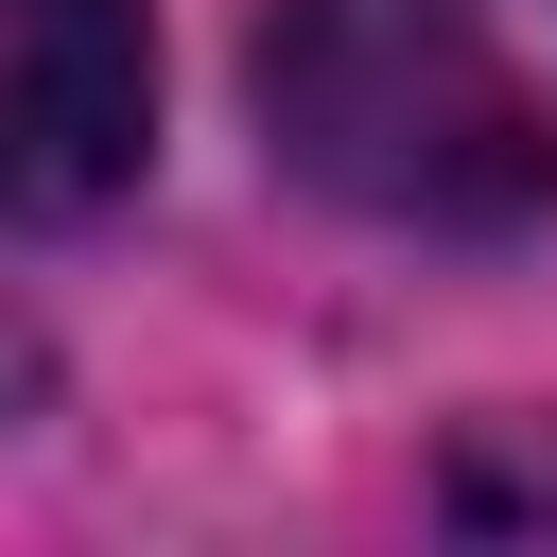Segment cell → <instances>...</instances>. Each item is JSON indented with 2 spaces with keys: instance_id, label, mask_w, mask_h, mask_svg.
I'll list each match as a JSON object with an SVG mask.
<instances>
[{
  "instance_id": "1",
  "label": "cell",
  "mask_w": 557,
  "mask_h": 557,
  "mask_svg": "<svg viewBox=\"0 0 557 557\" xmlns=\"http://www.w3.org/2000/svg\"><path fill=\"white\" fill-rule=\"evenodd\" d=\"M261 139L296 191L400 244H522L557 226V122L470 0H278L261 17Z\"/></svg>"
},
{
  "instance_id": "2",
  "label": "cell",
  "mask_w": 557,
  "mask_h": 557,
  "mask_svg": "<svg viewBox=\"0 0 557 557\" xmlns=\"http://www.w3.org/2000/svg\"><path fill=\"white\" fill-rule=\"evenodd\" d=\"M157 17L139 0H0V226H87L139 191Z\"/></svg>"
},
{
  "instance_id": "3",
  "label": "cell",
  "mask_w": 557,
  "mask_h": 557,
  "mask_svg": "<svg viewBox=\"0 0 557 557\" xmlns=\"http://www.w3.org/2000/svg\"><path fill=\"white\" fill-rule=\"evenodd\" d=\"M435 505H453L470 540H557V418H487V435L435 470Z\"/></svg>"
}]
</instances>
